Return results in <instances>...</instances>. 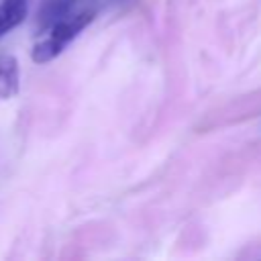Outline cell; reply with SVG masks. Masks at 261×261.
I'll list each match as a JSON object with an SVG mask.
<instances>
[{
	"label": "cell",
	"instance_id": "cell-1",
	"mask_svg": "<svg viewBox=\"0 0 261 261\" xmlns=\"http://www.w3.org/2000/svg\"><path fill=\"white\" fill-rule=\"evenodd\" d=\"M94 10H75L71 14H67L65 18L57 20L55 24H51L49 29L43 31V37L33 45L31 49V57L35 63H49L55 57H59L67 45L77 39V35L94 20Z\"/></svg>",
	"mask_w": 261,
	"mask_h": 261
},
{
	"label": "cell",
	"instance_id": "cell-2",
	"mask_svg": "<svg viewBox=\"0 0 261 261\" xmlns=\"http://www.w3.org/2000/svg\"><path fill=\"white\" fill-rule=\"evenodd\" d=\"M80 0H43L39 10H37V27L39 33H43L45 29H49L51 24H55L57 20L65 18L67 14L77 10Z\"/></svg>",
	"mask_w": 261,
	"mask_h": 261
},
{
	"label": "cell",
	"instance_id": "cell-3",
	"mask_svg": "<svg viewBox=\"0 0 261 261\" xmlns=\"http://www.w3.org/2000/svg\"><path fill=\"white\" fill-rule=\"evenodd\" d=\"M29 14V0H2L0 2V37L16 29Z\"/></svg>",
	"mask_w": 261,
	"mask_h": 261
},
{
	"label": "cell",
	"instance_id": "cell-4",
	"mask_svg": "<svg viewBox=\"0 0 261 261\" xmlns=\"http://www.w3.org/2000/svg\"><path fill=\"white\" fill-rule=\"evenodd\" d=\"M18 61L12 55H0V100H8L18 92Z\"/></svg>",
	"mask_w": 261,
	"mask_h": 261
}]
</instances>
